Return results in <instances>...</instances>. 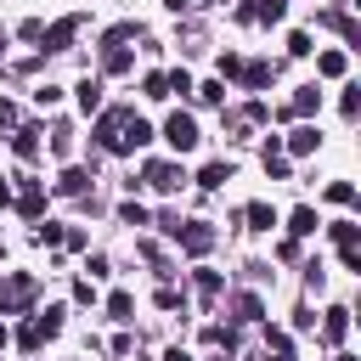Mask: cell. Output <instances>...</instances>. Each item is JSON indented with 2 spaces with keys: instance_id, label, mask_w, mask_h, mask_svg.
I'll return each instance as SVG.
<instances>
[{
  "instance_id": "obj_4",
  "label": "cell",
  "mask_w": 361,
  "mask_h": 361,
  "mask_svg": "<svg viewBox=\"0 0 361 361\" xmlns=\"http://www.w3.org/2000/svg\"><path fill=\"white\" fill-rule=\"evenodd\" d=\"M164 141H169L175 152H192V147H197L203 135H197V124H192V113H169V118H164Z\"/></svg>"
},
{
  "instance_id": "obj_37",
  "label": "cell",
  "mask_w": 361,
  "mask_h": 361,
  "mask_svg": "<svg viewBox=\"0 0 361 361\" xmlns=\"http://www.w3.org/2000/svg\"><path fill=\"white\" fill-rule=\"evenodd\" d=\"M265 350H276V355H282V350H288V333H282V327H265Z\"/></svg>"
},
{
  "instance_id": "obj_15",
  "label": "cell",
  "mask_w": 361,
  "mask_h": 361,
  "mask_svg": "<svg viewBox=\"0 0 361 361\" xmlns=\"http://www.w3.org/2000/svg\"><path fill=\"white\" fill-rule=\"evenodd\" d=\"M265 169H271V180H288V158H282L276 135H265Z\"/></svg>"
},
{
  "instance_id": "obj_5",
  "label": "cell",
  "mask_w": 361,
  "mask_h": 361,
  "mask_svg": "<svg viewBox=\"0 0 361 361\" xmlns=\"http://www.w3.org/2000/svg\"><path fill=\"white\" fill-rule=\"evenodd\" d=\"M141 180H147L152 192H175L186 175H180V164H164V158H152V164H141Z\"/></svg>"
},
{
  "instance_id": "obj_32",
  "label": "cell",
  "mask_w": 361,
  "mask_h": 361,
  "mask_svg": "<svg viewBox=\"0 0 361 361\" xmlns=\"http://www.w3.org/2000/svg\"><path fill=\"white\" fill-rule=\"evenodd\" d=\"M237 73H243V56L226 51V56H220V79H237Z\"/></svg>"
},
{
  "instance_id": "obj_28",
  "label": "cell",
  "mask_w": 361,
  "mask_h": 361,
  "mask_svg": "<svg viewBox=\"0 0 361 361\" xmlns=\"http://www.w3.org/2000/svg\"><path fill=\"white\" fill-rule=\"evenodd\" d=\"M51 152H56V158H68V152H73V135H68V130H62V124H56V130H51Z\"/></svg>"
},
{
  "instance_id": "obj_1",
  "label": "cell",
  "mask_w": 361,
  "mask_h": 361,
  "mask_svg": "<svg viewBox=\"0 0 361 361\" xmlns=\"http://www.w3.org/2000/svg\"><path fill=\"white\" fill-rule=\"evenodd\" d=\"M34 299H39V282H34L28 271H11V276H0V316H23Z\"/></svg>"
},
{
  "instance_id": "obj_27",
  "label": "cell",
  "mask_w": 361,
  "mask_h": 361,
  "mask_svg": "<svg viewBox=\"0 0 361 361\" xmlns=\"http://www.w3.org/2000/svg\"><path fill=\"white\" fill-rule=\"evenodd\" d=\"M220 288H226V282H220V271H197V293H203V299H214Z\"/></svg>"
},
{
  "instance_id": "obj_43",
  "label": "cell",
  "mask_w": 361,
  "mask_h": 361,
  "mask_svg": "<svg viewBox=\"0 0 361 361\" xmlns=\"http://www.w3.org/2000/svg\"><path fill=\"white\" fill-rule=\"evenodd\" d=\"M333 361H355V355H333Z\"/></svg>"
},
{
  "instance_id": "obj_19",
  "label": "cell",
  "mask_w": 361,
  "mask_h": 361,
  "mask_svg": "<svg viewBox=\"0 0 361 361\" xmlns=\"http://www.w3.org/2000/svg\"><path fill=\"white\" fill-rule=\"evenodd\" d=\"M243 220H248L254 231H271V226H276V209H271V203H248V209H243Z\"/></svg>"
},
{
  "instance_id": "obj_3",
  "label": "cell",
  "mask_w": 361,
  "mask_h": 361,
  "mask_svg": "<svg viewBox=\"0 0 361 361\" xmlns=\"http://www.w3.org/2000/svg\"><path fill=\"white\" fill-rule=\"evenodd\" d=\"M175 243H180L192 259H203V254L214 248V226H203V220H180V226H175Z\"/></svg>"
},
{
  "instance_id": "obj_11",
  "label": "cell",
  "mask_w": 361,
  "mask_h": 361,
  "mask_svg": "<svg viewBox=\"0 0 361 361\" xmlns=\"http://www.w3.org/2000/svg\"><path fill=\"white\" fill-rule=\"evenodd\" d=\"M147 141H152V124H147L141 113H130V118H124V152H135V147H147Z\"/></svg>"
},
{
  "instance_id": "obj_33",
  "label": "cell",
  "mask_w": 361,
  "mask_h": 361,
  "mask_svg": "<svg viewBox=\"0 0 361 361\" xmlns=\"http://www.w3.org/2000/svg\"><path fill=\"white\" fill-rule=\"evenodd\" d=\"M141 90H147L152 102H164V96H169V90H164V73H147V79H141Z\"/></svg>"
},
{
  "instance_id": "obj_13",
  "label": "cell",
  "mask_w": 361,
  "mask_h": 361,
  "mask_svg": "<svg viewBox=\"0 0 361 361\" xmlns=\"http://www.w3.org/2000/svg\"><path fill=\"white\" fill-rule=\"evenodd\" d=\"M130 68H135V56H130L124 45H107V51H102V73H130Z\"/></svg>"
},
{
  "instance_id": "obj_36",
  "label": "cell",
  "mask_w": 361,
  "mask_h": 361,
  "mask_svg": "<svg viewBox=\"0 0 361 361\" xmlns=\"http://www.w3.org/2000/svg\"><path fill=\"white\" fill-rule=\"evenodd\" d=\"M34 237H39V243H45V248H56V243H62V226H51V220H45V226H39V231H34Z\"/></svg>"
},
{
  "instance_id": "obj_42",
  "label": "cell",
  "mask_w": 361,
  "mask_h": 361,
  "mask_svg": "<svg viewBox=\"0 0 361 361\" xmlns=\"http://www.w3.org/2000/svg\"><path fill=\"white\" fill-rule=\"evenodd\" d=\"M0 62H6V39H0Z\"/></svg>"
},
{
  "instance_id": "obj_16",
  "label": "cell",
  "mask_w": 361,
  "mask_h": 361,
  "mask_svg": "<svg viewBox=\"0 0 361 361\" xmlns=\"http://www.w3.org/2000/svg\"><path fill=\"white\" fill-rule=\"evenodd\" d=\"M226 180H231V164H220V158L197 169V186H203V192H214V186H226Z\"/></svg>"
},
{
  "instance_id": "obj_10",
  "label": "cell",
  "mask_w": 361,
  "mask_h": 361,
  "mask_svg": "<svg viewBox=\"0 0 361 361\" xmlns=\"http://www.w3.org/2000/svg\"><path fill=\"white\" fill-rule=\"evenodd\" d=\"M344 333H350V310H344V305H333V310H327V322H322V344H344Z\"/></svg>"
},
{
  "instance_id": "obj_34",
  "label": "cell",
  "mask_w": 361,
  "mask_h": 361,
  "mask_svg": "<svg viewBox=\"0 0 361 361\" xmlns=\"http://www.w3.org/2000/svg\"><path fill=\"white\" fill-rule=\"evenodd\" d=\"M192 90H197V96H203L209 107H214V102H226V90H220V79H209V85H192Z\"/></svg>"
},
{
  "instance_id": "obj_35",
  "label": "cell",
  "mask_w": 361,
  "mask_h": 361,
  "mask_svg": "<svg viewBox=\"0 0 361 361\" xmlns=\"http://www.w3.org/2000/svg\"><path fill=\"white\" fill-rule=\"evenodd\" d=\"M288 56H310V34H288Z\"/></svg>"
},
{
  "instance_id": "obj_12",
  "label": "cell",
  "mask_w": 361,
  "mask_h": 361,
  "mask_svg": "<svg viewBox=\"0 0 361 361\" xmlns=\"http://www.w3.org/2000/svg\"><path fill=\"white\" fill-rule=\"evenodd\" d=\"M316 107H322V90H316V85H305V90L288 102V118H310Z\"/></svg>"
},
{
  "instance_id": "obj_14",
  "label": "cell",
  "mask_w": 361,
  "mask_h": 361,
  "mask_svg": "<svg viewBox=\"0 0 361 361\" xmlns=\"http://www.w3.org/2000/svg\"><path fill=\"white\" fill-rule=\"evenodd\" d=\"M344 68H350L344 51H322V56H316V73H322V79H344Z\"/></svg>"
},
{
  "instance_id": "obj_26",
  "label": "cell",
  "mask_w": 361,
  "mask_h": 361,
  "mask_svg": "<svg viewBox=\"0 0 361 361\" xmlns=\"http://www.w3.org/2000/svg\"><path fill=\"white\" fill-rule=\"evenodd\" d=\"M118 220H124V226H147V209H141L135 197H124V203H118Z\"/></svg>"
},
{
  "instance_id": "obj_2",
  "label": "cell",
  "mask_w": 361,
  "mask_h": 361,
  "mask_svg": "<svg viewBox=\"0 0 361 361\" xmlns=\"http://www.w3.org/2000/svg\"><path fill=\"white\" fill-rule=\"evenodd\" d=\"M124 118H130V107H107L96 118V147L102 152H124Z\"/></svg>"
},
{
  "instance_id": "obj_30",
  "label": "cell",
  "mask_w": 361,
  "mask_h": 361,
  "mask_svg": "<svg viewBox=\"0 0 361 361\" xmlns=\"http://www.w3.org/2000/svg\"><path fill=\"white\" fill-rule=\"evenodd\" d=\"M34 322H39V333H45V338H56V333H62V310H45V316H34Z\"/></svg>"
},
{
  "instance_id": "obj_23",
  "label": "cell",
  "mask_w": 361,
  "mask_h": 361,
  "mask_svg": "<svg viewBox=\"0 0 361 361\" xmlns=\"http://www.w3.org/2000/svg\"><path fill=\"white\" fill-rule=\"evenodd\" d=\"M316 226H322V220H316V209H293V214H288V231H293V237H310Z\"/></svg>"
},
{
  "instance_id": "obj_25",
  "label": "cell",
  "mask_w": 361,
  "mask_h": 361,
  "mask_svg": "<svg viewBox=\"0 0 361 361\" xmlns=\"http://www.w3.org/2000/svg\"><path fill=\"white\" fill-rule=\"evenodd\" d=\"M11 147H17V158H23V164H34V158H39V135H34V130H17V141H11Z\"/></svg>"
},
{
  "instance_id": "obj_22",
  "label": "cell",
  "mask_w": 361,
  "mask_h": 361,
  "mask_svg": "<svg viewBox=\"0 0 361 361\" xmlns=\"http://www.w3.org/2000/svg\"><path fill=\"white\" fill-rule=\"evenodd\" d=\"M79 107L85 113H102V79H79Z\"/></svg>"
},
{
  "instance_id": "obj_29",
  "label": "cell",
  "mask_w": 361,
  "mask_h": 361,
  "mask_svg": "<svg viewBox=\"0 0 361 361\" xmlns=\"http://www.w3.org/2000/svg\"><path fill=\"white\" fill-rule=\"evenodd\" d=\"M327 203H355V186H350V180H333V186H327Z\"/></svg>"
},
{
  "instance_id": "obj_7",
  "label": "cell",
  "mask_w": 361,
  "mask_h": 361,
  "mask_svg": "<svg viewBox=\"0 0 361 361\" xmlns=\"http://www.w3.org/2000/svg\"><path fill=\"white\" fill-rule=\"evenodd\" d=\"M90 180H96L90 169H79V164H68V169L56 175V192H62V197H85V192H90Z\"/></svg>"
},
{
  "instance_id": "obj_38",
  "label": "cell",
  "mask_w": 361,
  "mask_h": 361,
  "mask_svg": "<svg viewBox=\"0 0 361 361\" xmlns=\"http://www.w3.org/2000/svg\"><path fill=\"white\" fill-rule=\"evenodd\" d=\"M0 124H17V107H11L6 96H0Z\"/></svg>"
},
{
  "instance_id": "obj_39",
  "label": "cell",
  "mask_w": 361,
  "mask_h": 361,
  "mask_svg": "<svg viewBox=\"0 0 361 361\" xmlns=\"http://www.w3.org/2000/svg\"><path fill=\"white\" fill-rule=\"evenodd\" d=\"M169 11H192V6H203V0H164Z\"/></svg>"
},
{
  "instance_id": "obj_20",
  "label": "cell",
  "mask_w": 361,
  "mask_h": 361,
  "mask_svg": "<svg viewBox=\"0 0 361 361\" xmlns=\"http://www.w3.org/2000/svg\"><path fill=\"white\" fill-rule=\"evenodd\" d=\"M333 243H338V254H350V248L361 243V226H355V220H333Z\"/></svg>"
},
{
  "instance_id": "obj_24",
  "label": "cell",
  "mask_w": 361,
  "mask_h": 361,
  "mask_svg": "<svg viewBox=\"0 0 361 361\" xmlns=\"http://www.w3.org/2000/svg\"><path fill=\"white\" fill-rule=\"evenodd\" d=\"M107 316H113V322H135V299H130V293L118 288V293L107 299Z\"/></svg>"
},
{
  "instance_id": "obj_41",
  "label": "cell",
  "mask_w": 361,
  "mask_h": 361,
  "mask_svg": "<svg viewBox=\"0 0 361 361\" xmlns=\"http://www.w3.org/2000/svg\"><path fill=\"white\" fill-rule=\"evenodd\" d=\"M0 350H6V327H0Z\"/></svg>"
},
{
  "instance_id": "obj_17",
  "label": "cell",
  "mask_w": 361,
  "mask_h": 361,
  "mask_svg": "<svg viewBox=\"0 0 361 361\" xmlns=\"http://www.w3.org/2000/svg\"><path fill=\"white\" fill-rule=\"evenodd\" d=\"M316 141H322V135H316L310 124H299V130L288 135V152H293V158H305V152H316Z\"/></svg>"
},
{
  "instance_id": "obj_40",
  "label": "cell",
  "mask_w": 361,
  "mask_h": 361,
  "mask_svg": "<svg viewBox=\"0 0 361 361\" xmlns=\"http://www.w3.org/2000/svg\"><path fill=\"white\" fill-rule=\"evenodd\" d=\"M164 361H192V355H186V350H169V355H164Z\"/></svg>"
},
{
  "instance_id": "obj_8",
  "label": "cell",
  "mask_w": 361,
  "mask_h": 361,
  "mask_svg": "<svg viewBox=\"0 0 361 361\" xmlns=\"http://www.w3.org/2000/svg\"><path fill=\"white\" fill-rule=\"evenodd\" d=\"M73 34H79V17H62V23H51L39 39H45V51H68V45H73Z\"/></svg>"
},
{
  "instance_id": "obj_18",
  "label": "cell",
  "mask_w": 361,
  "mask_h": 361,
  "mask_svg": "<svg viewBox=\"0 0 361 361\" xmlns=\"http://www.w3.org/2000/svg\"><path fill=\"white\" fill-rule=\"evenodd\" d=\"M17 209H23L28 220H39V214H45V197H39V186H34V180H23V197H17Z\"/></svg>"
},
{
  "instance_id": "obj_21",
  "label": "cell",
  "mask_w": 361,
  "mask_h": 361,
  "mask_svg": "<svg viewBox=\"0 0 361 361\" xmlns=\"http://www.w3.org/2000/svg\"><path fill=\"white\" fill-rule=\"evenodd\" d=\"M231 310H237V322H259V316H265L259 293H237V299H231Z\"/></svg>"
},
{
  "instance_id": "obj_31",
  "label": "cell",
  "mask_w": 361,
  "mask_h": 361,
  "mask_svg": "<svg viewBox=\"0 0 361 361\" xmlns=\"http://www.w3.org/2000/svg\"><path fill=\"white\" fill-rule=\"evenodd\" d=\"M17 344H23V350H39V344H45V333H39V322H28V327L17 333Z\"/></svg>"
},
{
  "instance_id": "obj_6",
  "label": "cell",
  "mask_w": 361,
  "mask_h": 361,
  "mask_svg": "<svg viewBox=\"0 0 361 361\" xmlns=\"http://www.w3.org/2000/svg\"><path fill=\"white\" fill-rule=\"evenodd\" d=\"M288 17V0H243L237 6V23H282Z\"/></svg>"
},
{
  "instance_id": "obj_9",
  "label": "cell",
  "mask_w": 361,
  "mask_h": 361,
  "mask_svg": "<svg viewBox=\"0 0 361 361\" xmlns=\"http://www.w3.org/2000/svg\"><path fill=\"white\" fill-rule=\"evenodd\" d=\"M271 79H276V62H243V73H237L243 90H265Z\"/></svg>"
}]
</instances>
